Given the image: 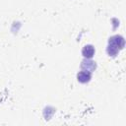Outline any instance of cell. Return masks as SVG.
Instances as JSON below:
<instances>
[{
  "instance_id": "cell-3",
  "label": "cell",
  "mask_w": 126,
  "mask_h": 126,
  "mask_svg": "<svg viewBox=\"0 0 126 126\" xmlns=\"http://www.w3.org/2000/svg\"><path fill=\"white\" fill-rule=\"evenodd\" d=\"M82 53H83V55H84L85 57H87V58H92V57L94 56V48L92 45H86V46L83 48Z\"/></svg>"
},
{
  "instance_id": "cell-1",
  "label": "cell",
  "mask_w": 126,
  "mask_h": 126,
  "mask_svg": "<svg viewBox=\"0 0 126 126\" xmlns=\"http://www.w3.org/2000/svg\"><path fill=\"white\" fill-rule=\"evenodd\" d=\"M124 45V40L123 37L120 35H115L112 36L109 39V46H108V53L111 55H115L119 49H121Z\"/></svg>"
},
{
  "instance_id": "cell-2",
  "label": "cell",
  "mask_w": 126,
  "mask_h": 126,
  "mask_svg": "<svg viewBox=\"0 0 126 126\" xmlns=\"http://www.w3.org/2000/svg\"><path fill=\"white\" fill-rule=\"evenodd\" d=\"M90 79H91V73L87 70L81 71L78 74V81L81 83H87L90 81Z\"/></svg>"
}]
</instances>
